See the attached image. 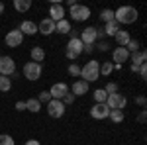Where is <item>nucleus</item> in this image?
I'll use <instances>...</instances> for the list:
<instances>
[{
  "mask_svg": "<svg viewBox=\"0 0 147 145\" xmlns=\"http://www.w3.org/2000/svg\"><path fill=\"white\" fill-rule=\"evenodd\" d=\"M137 16H139V12L134 6H120L118 10H114V20L118 24H125V26L137 22Z\"/></svg>",
  "mask_w": 147,
  "mask_h": 145,
  "instance_id": "nucleus-1",
  "label": "nucleus"
},
{
  "mask_svg": "<svg viewBox=\"0 0 147 145\" xmlns=\"http://www.w3.org/2000/svg\"><path fill=\"white\" fill-rule=\"evenodd\" d=\"M80 78L86 80V82H94L100 78V61L90 59L84 67H80Z\"/></svg>",
  "mask_w": 147,
  "mask_h": 145,
  "instance_id": "nucleus-2",
  "label": "nucleus"
},
{
  "mask_svg": "<svg viewBox=\"0 0 147 145\" xmlns=\"http://www.w3.org/2000/svg\"><path fill=\"white\" fill-rule=\"evenodd\" d=\"M80 53H82V41H80L77 35H71V39H69V43H67V49H65V55H67V59L75 61V59H77Z\"/></svg>",
  "mask_w": 147,
  "mask_h": 145,
  "instance_id": "nucleus-3",
  "label": "nucleus"
},
{
  "mask_svg": "<svg viewBox=\"0 0 147 145\" xmlns=\"http://www.w3.org/2000/svg\"><path fill=\"white\" fill-rule=\"evenodd\" d=\"M71 16L75 22H84L90 18V8L84 4H71Z\"/></svg>",
  "mask_w": 147,
  "mask_h": 145,
  "instance_id": "nucleus-4",
  "label": "nucleus"
},
{
  "mask_svg": "<svg viewBox=\"0 0 147 145\" xmlns=\"http://www.w3.org/2000/svg\"><path fill=\"white\" fill-rule=\"evenodd\" d=\"M125 104H127V98H125L124 94H120V92L108 94V98H106V106H108L110 110H124Z\"/></svg>",
  "mask_w": 147,
  "mask_h": 145,
  "instance_id": "nucleus-5",
  "label": "nucleus"
},
{
  "mask_svg": "<svg viewBox=\"0 0 147 145\" xmlns=\"http://www.w3.org/2000/svg\"><path fill=\"white\" fill-rule=\"evenodd\" d=\"M41 71H43V67L39 63L30 61V63L24 65V77L28 78V80H37V78H41Z\"/></svg>",
  "mask_w": 147,
  "mask_h": 145,
  "instance_id": "nucleus-6",
  "label": "nucleus"
},
{
  "mask_svg": "<svg viewBox=\"0 0 147 145\" xmlns=\"http://www.w3.org/2000/svg\"><path fill=\"white\" fill-rule=\"evenodd\" d=\"M47 114L51 116V118H55V120H59V118H63L65 116V104L61 100H51L47 102Z\"/></svg>",
  "mask_w": 147,
  "mask_h": 145,
  "instance_id": "nucleus-7",
  "label": "nucleus"
},
{
  "mask_svg": "<svg viewBox=\"0 0 147 145\" xmlns=\"http://www.w3.org/2000/svg\"><path fill=\"white\" fill-rule=\"evenodd\" d=\"M79 39L82 41V45H94V41L98 39V28H94V26L84 28V30L80 32Z\"/></svg>",
  "mask_w": 147,
  "mask_h": 145,
  "instance_id": "nucleus-8",
  "label": "nucleus"
},
{
  "mask_svg": "<svg viewBox=\"0 0 147 145\" xmlns=\"http://www.w3.org/2000/svg\"><path fill=\"white\" fill-rule=\"evenodd\" d=\"M14 73H16V61L12 57H0V75L10 77Z\"/></svg>",
  "mask_w": 147,
  "mask_h": 145,
  "instance_id": "nucleus-9",
  "label": "nucleus"
},
{
  "mask_svg": "<svg viewBox=\"0 0 147 145\" xmlns=\"http://www.w3.org/2000/svg\"><path fill=\"white\" fill-rule=\"evenodd\" d=\"M22 41H24V34L20 30H12V32H8L6 37H4V43L8 45V47H20Z\"/></svg>",
  "mask_w": 147,
  "mask_h": 145,
  "instance_id": "nucleus-10",
  "label": "nucleus"
},
{
  "mask_svg": "<svg viewBox=\"0 0 147 145\" xmlns=\"http://www.w3.org/2000/svg\"><path fill=\"white\" fill-rule=\"evenodd\" d=\"M131 73H137L139 71V67L141 65H145V59H147V53L143 51V49H139V51H136V53H131Z\"/></svg>",
  "mask_w": 147,
  "mask_h": 145,
  "instance_id": "nucleus-11",
  "label": "nucleus"
},
{
  "mask_svg": "<svg viewBox=\"0 0 147 145\" xmlns=\"http://www.w3.org/2000/svg\"><path fill=\"white\" fill-rule=\"evenodd\" d=\"M108 114H110V108L106 106V102H104V104H94L90 108V116L94 120H106Z\"/></svg>",
  "mask_w": 147,
  "mask_h": 145,
  "instance_id": "nucleus-12",
  "label": "nucleus"
},
{
  "mask_svg": "<svg viewBox=\"0 0 147 145\" xmlns=\"http://www.w3.org/2000/svg\"><path fill=\"white\" fill-rule=\"evenodd\" d=\"M67 92H69V86L65 84V82H55V84L49 88V94H51L53 100H61Z\"/></svg>",
  "mask_w": 147,
  "mask_h": 145,
  "instance_id": "nucleus-13",
  "label": "nucleus"
},
{
  "mask_svg": "<svg viewBox=\"0 0 147 145\" xmlns=\"http://www.w3.org/2000/svg\"><path fill=\"white\" fill-rule=\"evenodd\" d=\"M127 59H129V53H127L125 47H116L112 51V63L114 65H124Z\"/></svg>",
  "mask_w": 147,
  "mask_h": 145,
  "instance_id": "nucleus-14",
  "label": "nucleus"
},
{
  "mask_svg": "<svg viewBox=\"0 0 147 145\" xmlns=\"http://www.w3.org/2000/svg\"><path fill=\"white\" fill-rule=\"evenodd\" d=\"M63 18H65V8H63V4L53 2V4L49 6V20L59 22V20H63Z\"/></svg>",
  "mask_w": 147,
  "mask_h": 145,
  "instance_id": "nucleus-15",
  "label": "nucleus"
},
{
  "mask_svg": "<svg viewBox=\"0 0 147 145\" xmlns=\"http://www.w3.org/2000/svg\"><path fill=\"white\" fill-rule=\"evenodd\" d=\"M53 32H55V22H53V20L45 18V20H41V22L37 24V34H41V35H51Z\"/></svg>",
  "mask_w": 147,
  "mask_h": 145,
  "instance_id": "nucleus-16",
  "label": "nucleus"
},
{
  "mask_svg": "<svg viewBox=\"0 0 147 145\" xmlns=\"http://www.w3.org/2000/svg\"><path fill=\"white\" fill-rule=\"evenodd\" d=\"M75 98L77 96H84V94H88V82L86 80H77V82H73V92H71Z\"/></svg>",
  "mask_w": 147,
  "mask_h": 145,
  "instance_id": "nucleus-17",
  "label": "nucleus"
},
{
  "mask_svg": "<svg viewBox=\"0 0 147 145\" xmlns=\"http://www.w3.org/2000/svg\"><path fill=\"white\" fill-rule=\"evenodd\" d=\"M18 30H20L22 34H26V35H35V34H37V24L30 22V20H24L22 26H20Z\"/></svg>",
  "mask_w": 147,
  "mask_h": 145,
  "instance_id": "nucleus-18",
  "label": "nucleus"
},
{
  "mask_svg": "<svg viewBox=\"0 0 147 145\" xmlns=\"http://www.w3.org/2000/svg\"><path fill=\"white\" fill-rule=\"evenodd\" d=\"M30 57H32V61H34V63H39V65H41V63H43V59H45V49L37 45V47H34V49L30 51Z\"/></svg>",
  "mask_w": 147,
  "mask_h": 145,
  "instance_id": "nucleus-19",
  "label": "nucleus"
},
{
  "mask_svg": "<svg viewBox=\"0 0 147 145\" xmlns=\"http://www.w3.org/2000/svg\"><path fill=\"white\" fill-rule=\"evenodd\" d=\"M106 35H110V37H114V35L120 32V24L116 22V20H112V22H108V24H104V30H102Z\"/></svg>",
  "mask_w": 147,
  "mask_h": 145,
  "instance_id": "nucleus-20",
  "label": "nucleus"
},
{
  "mask_svg": "<svg viewBox=\"0 0 147 145\" xmlns=\"http://www.w3.org/2000/svg\"><path fill=\"white\" fill-rule=\"evenodd\" d=\"M114 37H116V41H118V47H125V45H127V41L131 39L129 32H125V30H120V32L114 35Z\"/></svg>",
  "mask_w": 147,
  "mask_h": 145,
  "instance_id": "nucleus-21",
  "label": "nucleus"
},
{
  "mask_svg": "<svg viewBox=\"0 0 147 145\" xmlns=\"http://www.w3.org/2000/svg\"><path fill=\"white\" fill-rule=\"evenodd\" d=\"M55 32H59V34H71V22H69L67 18L55 22Z\"/></svg>",
  "mask_w": 147,
  "mask_h": 145,
  "instance_id": "nucleus-22",
  "label": "nucleus"
},
{
  "mask_svg": "<svg viewBox=\"0 0 147 145\" xmlns=\"http://www.w3.org/2000/svg\"><path fill=\"white\" fill-rule=\"evenodd\" d=\"M26 110L32 112V114H37V112L41 110V104H39L37 98H28V100H26Z\"/></svg>",
  "mask_w": 147,
  "mask_h": 145,
  "instance_id": "nucleus-23",
  "label": "nucleus"
},
{
  "mask_svg": "<svg viewBox=\"0 0 147 145\" xmlns=\"http://www.w3.org/2000/svg\"><path fill=\"white\" fill-rule=\"evenodd\" d=\"M14 8L18 12H28L32 8V0H14Z\"/></svg>",
  "mask_w": 147,
  "mask_h": 145,
  "instance_id": "nucleus-24",
  "label": "nucleus"
},
{
  "mask_svg": "<svg viewBox=\"0 0 147 145\" xmlns=\"http://www.w3.org/2000/svg\"><path fill=\"white\" fill-rule=\"evenodd\" d=\"M92 96H94L96 104H104L106 98H108V94H106V90H104V88H96L94 92H92Z\"/></svg>",
  "mask_w": 147,
  "mask_h": 145,
  "instance_id": "nucleus-25",
  "label": "nucleus"
},
{
  "mask_svg": "<svg viewBox=\"0 0 147 145\" xmlns=\"http://www.w3.org/2000/svg\"><path fill=\"white\" fill-rule=\"evenodd\" d=\"M108 118H110L114 123H122L124 122V110H110Z\"/></svg>",
  "mask_w": 147,
  "mask_h": 145,
  "instance_id": "nucleus-26",
  "label": "nucleus"
},
{
  "mask_svg": "<svg viewBox=\"0 0 147 145\" xmlns=\"http://www.w3.org/2000/svg\"><path fill=\"white\" fill-rule=\"evenodd\" d=\"M10 88H12V78L0 75V92H8Z\"/></svg>",
  "mask_w": 147,
  "mask_h": 145,
  "instance_id": "nucleus-27",
  "label": "nucleus"
},
{
  "mask_svg": "<svg viewBox=\"0 0 147 145\" xmlns=\"http://www.w3.org/2000/svg\"><path fill=\"white\" fill-rule=\"evenodd\" d=\"M100 20H102L104 24L112 22V20H114V10H110V8H106V10H102V12H100Z\"/></svg>",
  "mask_w": 147,
  "mask_h": 145,
  "instance_id": "nucleus-28",
  "label": "nucleus"
},
{
  "mask_svg": "<svg viewBox=\"0 0 147 145\" xmlns=\"http://www.w3.org/2000/svg\"><path fill=\"white\" fill-rule=\"evenodd\" d=\"M125 49H127V53H136V51H139V41H137V39H129L127 45H125Z\"/></svg>",
  "mask_w": 147,
  "mask_h": 145,
  "instance_id": "nucleus-29",
  "label": "nucleus"
},
{
  "mask_svg": "<svg viewBox=\"0 0 147 145\" xmlns=\"http://www.w3.org/2000/svg\"><path fill=\"white\" fill-rule=\"evenodd\" d=\"M112 71H114V65H112V63H106V61H104V63L100 65V75H104V77H108Z\"/></svg>",
  "mask_w": 147,
  "mask_h": 145,
  "instance_id": "nucleus-30",
  "label": "nucleus"
},
{
  "mask_svg": "<svg viewBox=\"0 0 147 145\" xmlns=\"http://www.w3.org/2000/svg\"><path fill=\"white\" fill-rule=\"evenodd\" d=\"M67 73L71 75V77H80V67L77 65V63H71L67 69Z\"/></svg>",
  "mask_w": 147,
  "mask_h": 145,
  "instance_id": "nucleus-31",
  "label": "nucleus"
},
{
  "mask_svg": "<svg viewBox=\"0 0 147 145\" xmlns=\"http://www.w3.org/2000/svg\"><path fill=\"white\" fill-rule=\"evenodd\" d=\"M37 100H39V104H47V102L51 100L49 90H41V92H39V96H37Z\"/></svg>",
  "mask_w": 147,
  "mask_h": 145,
  "instance_id": "nucleus-32",
  "label": "nucleus"
},
{
  "mask_svg": "<svg viewBox=\"0 0 147 145\" xmlns=\"http://www.w3.org/2000/svg\"><path fill=\"white\" fill-rule=\"evenodd\" d=\"M104 90H106V94H116V92H120V88H118L116 82H108V84L104 86Z\"/></svg>",
  "mask_w": 147,
  "mask_h": 145,
  "instance_id": "nucleus-33",
  "label": "nucleus"
},
{
  "mask_svg": "<svg viewBox=\"0 0 147 145\" xmlns=\"http://www.w3.org/2000/svg\"><path fill=\"white\" fill-rule=\"evenodd\" d=\"M0 145H16V143H14V139H12V135H6V134H2V135H0Z\"/></svg>",
  "mask_w": 147,
  "mask_h": 145,
  "instance_id": "nucleus-34",
  "label": "nucleus"
},
{
  "mask_svg": "<svg viewBox=\"0 0 147 145\" xmlns=\"http://www.w3.org/2000/svg\"><path fill=\"white\" fill-rule=\"evenodd\" d=\"M61 102H63L65 106H67V104H73V102H75V96H73L71 92H67V94H65V96L61 98Z\"/></svg>",
  "mask_w": 147,
  "mask_h": 145,
  "instance_id": "nucleus-35",
  "label": "nucleus"
},
{
  "mask_svg": "<svg viewBox=\"0 0 147 145\" xmlns=\"http://www.w3.org/2000/svg\"><path fill=\"white\" fill-rule=\"evenodd\" d=\"M96 47H98V51H102V53H104V51H108V49H110V43H108V41H100Z\"/></svg>",
  "mask_w": 147,
  "mask_h": 145,
  "instance_id": "nucleus-36",
  "label": "nucleus"
},
{
  "mask_svg": "<svg viewBox=\"0 0 147 145\" xmlns=\"http://www.w3.org/2000/svg\"><path fill=\"white\" fill-rule=\"evenodd\" d=\"M137 73H139V77H141V78H143V80H145V78H147V63H145V65H141Z\"/></svg>",
  "mask_w": 147,
  "mask_h": 145,
  "instance_id": "nucleus-37",
  "label": "nucleus"
},
{
  "mask_svg": "<svg viewBox=\"0 0 147 145\" xmlns=\"http://www.w3.org/2000/svg\"><path fill=\"white\" fill-rule=\"evenodd\" d=\"M16 110H18V112H24V110H26V102H24V100H18V102H16Z\"/></svg>",
  "mask_w": 147,
  "mask_h": 145,
  "instance_id": "nucleus-38",
  "label": "nucleus"
},
{
  "mask_svg": "<svg viewBox=\"0 0 147 145\" xmlns=\"http://www.w3.org/2000/svg\"><path fill=\"white\" fill-rule=\"evenodd\" d=\"M136 102L141 106V108H145V104H147V100H145V96H137L136 98Z\"/></svg>",
  "mask_w": 147,
  "mask_h": 145,
  "instance_id": "nucleus-39",
  "label": "nucleus"
},
{
  "mask_svg": "<svg viewBox=\"0 0 147 145\" xmlns=\"http://www.w3.org/2000/svg\"><path fill=\"white\" fill-rule=\"evenodd\" d=\"M145 118H147L145 110H141V114H139V116H137V122H139V123H145Z\"/></svg>",
  "mask_w": 147,
  "mask_h": 145,
  "instance_id": "nucleus-40",
  "label": "nucleus"
},
{
  "mask_svg": "<svg viewBox=\"0 0 147 145\" xmlns=\"http://www.w3.org/2000/svg\"><path fill=\"white\" fill-rule=\"evenodd\" d=\"M24 145H41V143H39L37 139H28V141H26Z\"/></svg>",
  "mask_w": 147,
  "mask_h": 145,
  "instance_id": "nucleus-41",
  "label": "nucleus"
},
{
  "mask_svg": "<svg viewBox=\"0 0 147 145\" xmlns=\"http://www.w3.org/2000/svg\"><path fill=\"white\" fill-rule=\"evenodd\" d=\"M2 12H4V4L0 2V14H2Z\"/></svg>",
  "mask_w": 147,
  "mask_h": 145,
  "instance_id": "nucleus-42",
  "label": "nucleus"
}]
</instances>
